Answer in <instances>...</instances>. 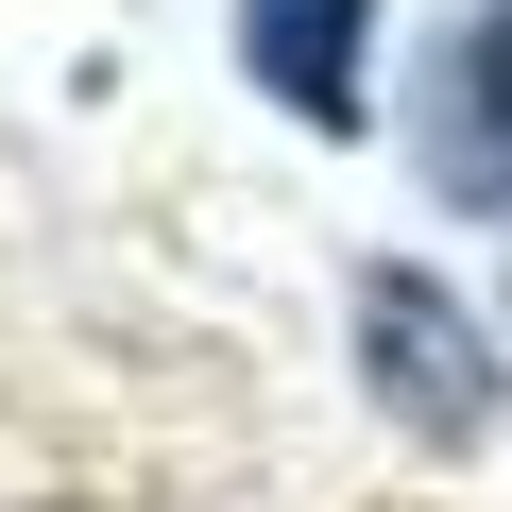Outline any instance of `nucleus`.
Masks as SVG:
<instances>
[{
	"instance_id": "7ed1b4c3",
	"label": "nucleus",
	"mask_w": 512,
	"mask_h": 512,
	"mask_svg": "<svg viewBox=\"0 0 512 512\" xmlns=\"http://www.w3.org/2000/svg\"><path fill=\"white\" fill-rule=\"evenodd\" d=\"M239 69H256V103L342 137L359 86H376V0H239Z\"/></svg>"
},
{
	"instance_id": "f03ea898",
	"label": "nucleus",
	"mask_w": 512,
	"mask_h": 512,
	"mask_svg": "<svg viewBox=\"0 0 512 512\" xmlns=\"http://www.w3.org/2000/svg\"><path fill=\"white\" fill-rule=\"evenodd\" d=\"M410 171L444 205H512V18L495 0L461 35H427V69H410Z\"/></svg>"
},
{
	"instance_id": "20e7f679",
	"label": "nucleus",
	"mask_w": 512,
	"mask_h": 512,
	"mask_svg": "<svg viewBox=\"0 0 512 512\" xmlns=\"http://www.w3.org/2000/svg\"><path fill=\"white\" fill-rule=\"evenodd\" d=\"M495 18H512V0H495Z\"/></svg>"
},
{
	"instance_id": "f257e3e1",
	"label": "nucleus",
	"mask_w": 512,
	"mask_h": 512,
	"mask_svg": "<svg viewBox=\"0 0 512 512\" xmlns=\"http://www.w3.org/2000/svg\"><path fill=\"white\" fill-rule=\"evenodd\" d=\"M359 376H376V410H393L410 444H495V427H512V376H495L478 308H461L444 274H410V256L359 274Z\"/></svg>"
}]
</instances>
